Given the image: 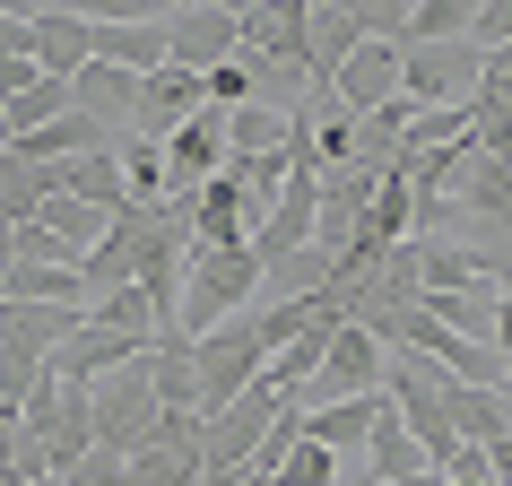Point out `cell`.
<instances>
[{
	"label": "cell",
	"instance_id": "obj_12",
	"mask_svg": "<svg viewBox=\"0 0 512 486\" xmlns=\"http://www.w3.org/2000/svg\"><path fill=\"white\" fill-rule=\"evenodd\" d=\"M191 113H200V79L165 61V70H148V79H139V113H131V139H157V148H165V139L183 131Z\"/></svg>",
	"mask_w": 512,
	"mask_h": 486
},
{
	"label": "cell",
	"instance_id": "obj_5",
	"mask_svg": "<svg viewBox=\"0 0 512 486\" xmlns=\"http://www.w3.org/2000/svg\"><path fill=\"white\" fill-rule=\"evenodd\" d=\"M382 400H391V417H400V426L417 434L426 469H443V460L460 452L452 417H443V374H426L417 356H382Z\"/></svg>",
	"mask_w": 512,
	"mask_h": 486
},
{
	"label": "cell",
	"instance_id": "obj_21",
	"mask_svg": "<svg viewBox=\"0 0 512 486\" xmlns=\"http://www.w3.org/2000/svg\"><path fill=\"white\" fill-rule=\"evenodd\" d=\"M469 9L478 0H408L400 44H469Z\"/></svg>",
	"mask_w": 512,
	"mask_h": 486
},
{
	"label": "cell",
	"instance_id": "obj_24",
	"mask_svg": "<svg viewBox=\"0 0 512 486\" xmlns=\"http://www.w3.org/2000/svg\"><path fill=\"white\" fill-rule=\"evenodd\" d=\"M87 322H96V330H122V339H139V348H157V313H148V296H139V287L96 296V304H87Z\"/></svg>",
	"mask_w": 512,
	"mask_h": 486
},
{
	"label": "cell",
	"instance_id": "obj_22",
	"mask_svg": "<svg viewBox=\"0 0 512 486\" xmlns=\"http://www.w3.org/2000/svg\"><path fill=\"white\" fill-rule=\"evenodd\" d=\"M113 157H122V191H131V209H165V148H157V139H122Z\"/></svg>",
	"mask_w": 512,
	"mask_h": 486
},
{
	"label": "cell",
	"instance_id": "obj_6",
	"mask_svg": "<svg viewBox=\"0 0 512 486\" xmlns=\"http://www.w3.org/2000/svg\"><path fill=\"white\" fill-rule=\"evenodd\" d=\"M270 417H278V391H243L235 408H217V417H200V486H226L243 469V460L261 452V434H270Z\"/></svg>",
	"mask_w": 512,
	"mask_h": 486
},
{
	"label": "cell",
	"instance_id": "obj_23",
	"mask_svg": "<svg viewBox=\"0 0 512 486\" xmlns=\"http://www.w3.org/2000/svg\"><path fill=\"white\" fill-rule=\"evenodd\" d=\"M0 296H9V304H79V313H87V278L79 270H9V278H0Z\"/></svg>",
	"mask_w": 512,
	"mask_h": 486
},
{
	"label": "cell",
	"instance_id": "obj_16",
	"mask_svg": "<svg viewBox=\"0 0 512 486\" xmlns=\"http://www.w3.org/2000/svg\"><path fill=\"white\" fill-rule=\"evenodd\" d=\"M382 426V391H365V400H330V408H304V443H322V452H365V434Z\"/></svg>",
	"mask_w": 512,
	"mask_h": 486
},
{
	"label": "cell",
	"instance_id": "obj_18",
	"mask_svg": "<svg viewBox=\"0 0 512 486\" xmlns=\"http://www.w3.org/2000/svg\"><path fill=\"white\" fill-rule=\"evenodd\" d=\"M417 469H426L417 434H408L400 417H391V400H382V426L365 434V469H356V478H374V486H400V478H417Z\"/></svg>",
	"mask_w": 512,
	"mask_h": 486
},
{
	"label": "cell",
	"instance_id": "obj_14",
	"mask_svg": "<svg viewBox=\"0 0 512 486\" xmlns=\"http://www.w3.org/2000/svg\"><path fill=\"white\" fill-rule=\"evenodd\" d=\"M70 105H79L87 122H96V131H105L113 148H122V139H131V113H139V79L105 70V61H87L79 79H70Z\"/></svg>",
	"mask_w": 512,
	"mask_h": 486
},
{
	"label": "cell",
	"instance_id": "obj_2",
	"mask_svg": "<svg viewBox=\"0 0 512 486\" xmlns=\"http://www.w3.org/2000/svg\"><path fill=\"white\" fill-rule=\"evenodd\" d=\"M400 96L417 113H478L486 53L478 44H400Z\"/></svg>",
	"mask_w": 512,
	"mask_h": 486
},
{
	"label": "cell",
	"instance_id": "obj_11",
	"mask_svg": "<svg viewBox=\"0 0 512 486\" xmlns=\"http://www.w3.org/2000/svg\"><path fill=\"white\" fill-rule=\"evenodd\" d=\"M365 44V0H348V9H330V0H313V18H304V53H313V96L330 105V79H339V61Z\"/></svg>",
	"mask_w": 512,
	"mask_h": 486
},
{
	"label": "cell",
	"instance_id": "obj_33",
	"mask_svg": "<svg viewBox=\"0 0 512 486\" xmlns=\"http://www.w3.org/2000/svg\"><path fill=\"white\" fill-rule=\"evenodd\" d=\"M27 486H70V478H27Z\"/></svg>",
	"mask_w": 512,
	"mask_h": 486
},
{
	"label": "cell",
	"instance_id": "obj_26",
	"mask_svg": "<svg viewBox=\"0 0 512 486\" xmlns=\"http://www.w3.org/2000/svg\"><path fill=\"white\" fill-rule=\"evenodd\" d=\"M70 113V79H35L18 105H9V139H27V131H44V122H61Z\"/></svg>",
	"mask_w": 512,
	"mask_h": 486
},
{
	"label": "cell",
	"instance_id": "obj_17",
	"mask_svg": "<svg viewBox=\"0 0 512 486\" xmlns=\"http://www.w3.org/2000/svg\"><path fill=\"white\" fill-rule=\"evenodd\" d=\"M87 27H96V18H87ZM96 61L122 70V79H148V70H165V27H139V18L96 27Z\"/></svg>",
	"mask_w": 512,
	"mask_h": 486
},
{
	"label": "cell",
	"instance_id": "obj_4",
	"mask_svg": "<svg viewBox=\"0 0 512 486\" xmlns=\"http://www.w3.org/2000/svg\"><path fill=\"white\" fill-rule=\"evenodd\" d=\"M87 426H96V443L105 452H148L165 426V408H157V382H148V356L139 365H122V374H105L96 391H87Z\"/></svg>",
	"mask_w": 512,
	"mask_h": 486
},
{
	"label": "cell",
	"instance_id": "obj_3",
	"mask_svg": "<svg viewBox=\"0 0 512 486\" xmlns=\"http://www.w3.org/2000/svg\"><path fill=\"white\" fill-rule=\"evenodd\" d=\"M191 374H200V417H217V408H235L252 382L270 374V348H261V330H252V313H235V322H217L209 339H191Z\"/></svg>",
	"mask_w": 512,
	"mask_h": 486
},
{
	"label": "cell",
	"instance_id": "obj_34",
	"mask_svg": "<svg viewBox=\"0 0 512 486\" xmlns=\"http://www.w3.org/2000/svg\"><path fill=\"white\" fill-rule=\"evenodd\" d=\"M339 486H374V478H339Z\"/></svg>",
	"mask_w": 512,
	"mask_h": 486
},
{
	"label": "cell",
	"instance_id": "obj_31",
	"mask_svg": "<svg viewBox=\"0 0 512 486\" xmlns=\"http://www.w3.org/2000/svg\"><path fill=\"white\" fill-rule=\"evenodd\" d=\"M495 356L512 365V270H504V287H495Z\"/></svg>",
	"mask_w": 512,
	"mask_h": 486
},
{
	"label": "cell",
	"instance_id": "obj_20",
	"mask_svg": "<svg viewBox=\"0 0 512 486\" xmlns=\"http://www.w3.org/2000/svg\"><path fill=\"white\" fill-rule=\"evenodd\" d=\"M44 200H53V165H27L18 148H0V217H9V226H27Z\"/></svg>",
	"mask_w": 512,
	"mask_h": 486
},
{
	"label": "cell",
	"instance_id": "obj_13",
	"mask_svg": "<svg viewBox=\"0 0 512 486\" xmlns=\"http://www.w3.org/2000/svg\"><path fill=\"white\" fill-rule=\"evenodd\" d=\"M139 339H122V330H96L87 322L79 339H70V348H53V382H70V391H96V382L105 374H122V365H139Z\"/></svg>",
	"mask_w": 512,
	"mask_h": 486
},
{
	"label": "cell",
	"instance_id": "obj_8",
	"mask_svg": "<svg viewBox=\"0 0 512 486\" xmlns=\"http://www.w3.org/2000/svg\"><path fill=\"white\" fill-rule=\"evenodd\" d=\"M235 44H243V9H226V0H191V9L165 18V61L191 70V79H209L217 61H235Z\"/></svg>",
	"mask_w": 512,
	"mask_h": 486
},
{
	"label": "cell",
	"instance_id": "obj_29",
	"mask_svg": "<svg viewBox=\"0 0 512 486\" xmlns=\"http://www.w3.org/2000/svg\"><path fill=\"white\" fill-rule=\"evenodd\" d=\"M0 61H35V44H27V9H0Z\"/></svg>",
	"mask_w": 512,
	"mask_h": 486
},
{
	"label": "cell",
	"instance_id": "obj_9",
	"mask_svg": "<svg viewBox=\"0 0 512 486\" xmlns=\"http://www.w3.org/2000/svg\"><path fill=\"white\" fill-rule=\"evenodd\" d=\"M27 44H35V70L44 79H79L87 61H96L87 9H61V0H27Z\"/></svg>",
	"mask_w": 512,
	"mask_h": 486
},
{
	"label": "cell",
	"instance_id": "obj_7",
	"mask_svg": "<svg viewBox=\"0 0 512 486\" xmlns=\"http://www.w3.org/2000/svg\"><path fill=\"white\" fill-rule=\"evenodd\" d=\"M365 391H382V339H374V330H356V322H339V330H330V348H322V374L296 391V408L365 400Z\"/></svg>",
	"mask_w": 512,
	"mask_h": 486
},
{
	"label": "cell",
	"instance_id": "obj_1",
	"mask_svg": "<svg viewBox=\"0 0 512 486\" xmlns=\"http://www.w3.org/2000/svg\"><path fill=\"white\" fill-rule=\"evenodd\" d=\"M261 304V261L252 252H183V330L174 339H209L217 322H235Z\"/></svg>",
	"mask_w": 512,
	"mask_h": 486
},
{
	"label": "cell",
	"instance_id": "obj_30",
	"mask_svg": "<svg viewBox=\"0 0 512 486\" xmlns=\"http://www.w3.org/2000/svg\"><path fill=\"white\" fill-rule=\"evenodd\" d=\"M35 79H44V70H35V61H0V105H18V96H27Z\"/></svg>",
	"mask_w": 512,
	"mask_h": 486
},
{
	"label": "cell",
	"instance_id": "obj_15",
	"mask_svg": "<svg viewBox=\"0 0 512 486\" xmlns=\"http://www.w3.org/2000/svg\"><path fill=\"white\" fill-rule=\"evenodd\" d=\"M443 417H452V434L469 443V452H486V443H504V434H512V391H478V382H443Z\"/></svg>",
	"mask_w": 512,
	"mask_h": 486
},
{
	"label": "cell",
	"instance_id": "obj_25",
	"mask_svg": "<svg viewBox=\"0 0 512 486\" xmlns=\"http://www.w3.org/2000/svg\"><path fill=\"white\" fill-rule=\"evenodd\" d=\"M35 226H44V235H53V243H70L79 261H87V252H96V235H105V217H96V209H79V200H61V191H53V200H44V209H35Z\"/></svg>",
	"mask_w": 512,
	"mask_h": 486
},
{
	"label": "cell",
	"instance_id": "obj_10",
	"mask_svg": "<svg viewBox=\"0 0 512 486\" xmlns=\"http://www.w3.org/2000/svg\"><path fill=\"white\" fill-rule=\"evenodd\" d=\"M217 174H226V113L200 105L183 131L165 139V191H174V200H191V191L217 183Z\"/></svg>",
	"mask_w": 512,
	"mask_h": 486
},
{
	"label": "cell",
	"instance_id": "obj_19",
	"mask_svg": "<svg viewBox=\"0 0 512 486\" xmlns=\"http://www.w3.org/2000/svg\"><path fill=\"white\" fill-rule=\"evenodd\" d=\"M452 200H469L486 226H512V157H469L460 183H452Z\"/></svg>",
	"mask_w": 512,
	"mask_h": 486
},
{
	"label": "cell",
	"instance_id": "obj_28",
	"mask_svg": "<svg viewBox=\"0 0 512 486\" xmlns=\"http://www.w3.org/2000/svg\"><path fill=\"white\" fill-rule=\"evenodd\" d=\"M469 44L478 53H512V0H478L469 9Z\"/></svg>",
	"mask_w": 512,
	"mask_h": 486
},
{
	"label": "cell",
	"instance_id": "obj_27",
	"mask_svg": "<svg viewBox=\"0 0 512 486\" xmlns=\"http://www.w3.org/2000/svg\"><path fill=\"white\" fill-rule=\"evenodd\" d=\"M339 469H348L339 452H322V443H304V434H296V452L278 460V486H339Z\"/></svg>",
	"mask_w": 512,
	"mask_h": 486
},
{
	"label": "cell",
	"instance_id": "obj_32",
	"mask_svg": "<svg viewBox=\"0 0 512 486\" xmlns=\"http://www.w3.org/2000/svg\"><path fill=\"white\" fill-rule=\"evenodd\" d=\"M9 460H18V408L0 400V469H9Z\"/></svg>",
	"mask_w": 512,
	"mask_h": 486
}]
</instances>
